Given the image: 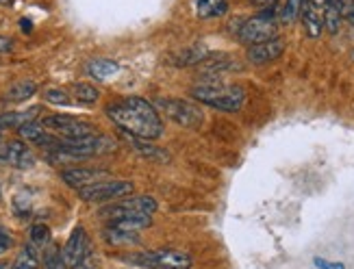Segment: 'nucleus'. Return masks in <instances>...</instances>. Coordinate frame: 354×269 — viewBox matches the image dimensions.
I'll return each instance as SVG.
<instances>
[{
    "mask_svg": "<svg viewBox=\"0 0 354 269\" xmlns=\"http://www.w3.org/2000/svg\"><path fill=\"white\" fill-rule=\"evenodd\" d=\"M324 13H326V0H304L300 20L304 26V33L309 37H319L324 30Z\"/></svg>",
    "mask_w": 354,
    "mask_h": 269,
    "instance_id": "obj_10",
    "label": "nucleus"
},
{
    "mask_svg": "<svg viewBox=\"0 0 354 269\" xmlns=\"http://www.w3.org/2000/svg\"><path fill=\"white\" fill-rule=\"evenodd\" d=\"M20 24H22V30H30V22H26V20H22Z\"/></svg>",
    "mask_w": 354,
    "mask_h": 269,
    "instance_id": "obj_35",
    "label": "nucleus"
},
{
    "mask_svg": "<svg viewBox=\"0 0 354 269\" xmlns=\"http://www.w3.org/2000/svg\"><path fill=\"white\" fill-rule=\"evenodd\" d=\"M281 0H248V5L257 7L259 11H276Z\"/></svg>",
    "mask_w": 354,
    "mask_h": 269,
    "instance_id": "obj_29",
    "label": "nucleus"
},
{
    "mask_svg": "<svg viewBox=\"0 0 354 269\" xmlns=\"http://www.w3.org/2000/svg\"><path fill=\"white\" fill-rule=\"evenodd\" d=\"M228 11V0H196V15L203 20L220 18Z\"/></svg>",
    "mask_w": 354,
    "mask_h": 269,
    "instance_id": "obj_16",
    "label": "nucleus"
},
{
    "mask_svg": "<svg viewBox=\"0 0 354 269\" xmlns=\"http://www.w3.org/2000/svg\"><path fill=\"white\" fill-rule=\"evenodd\" d=\"M44 98H46V102H50V104H64V106L70 104V98H68V93L64 89H46Z\"/></svg>",
    "mask_w": 354,
    "mask_h": 269,
    "instance_id": "obj_28",
    "label": "nucleus"
},
{
    "mask_svg": "<svg viewBox=\"0 0 354 269\" xmlns=\"http://www.w3.org/2000/svg\"><path fill=\"white\" fill-rule=\"evenodd\" d=\"M72 93H74V98L79 100V102H85V104H91V102H96L98 100V89L94 85H89V83H74L72 85Z\"/></svg>",
    "mask_w": 354,
    "mask_h": 269,
    "instance_id": "obj_22",
    "label": "nucleus"
},
{
    "mask_svg": "<svg viewBox=\"0 0 354 269\" xmlns=\"http://www.w3.org/2000/svg\"><path fill=\"white\" fill-rule=\"evenodd\" d=\"M133 189L135 187L131 180H102V183L81 189L79 196L85 202H111V200H122L131 196Z\"/></svg>",
    "mask_w": 354,
    "mask_h": 269,
    "instance_id": "obj_8",
    "label": "nucleus"
},
{
    "mask_svg": "<svg viewBox=\"0 0 354 269\" xmlns=\"http://www.w3.org/2000/svg\"><path fill=\"white\" fill-rule=\"evenodd\" d=\"M120 66L111 59H94L87 63V74L96 81H109L113 74H118Z\"/></svg>",
    "mask_w": 354,
    "mask_h": 269,
    "instance_id": "obj_15",
    "label": "nucleus"
},
{
    "mask_svg": "<svg viewBox=\"0 0 354 269\" xmlns=\"http://www.w3.org/2000/svg\"><path fill=\"white\" fill-rule=\"evenodd\" d=\"M144 269H192V257L180 250H152L127 259Z\"/></svg>",
    "mask_w": 354,
    "mask_h": 269,
    "instance_id": "obj_5",
    "label": "nucleus"
},
{
    "mask_svg": "<svg viewBox=\"0 0 354 269\" xmlns=\"http://www.w3.org/2000/svg\"><path fill=\"white\" fill-rule=\"evenodd\" d=\"M152 224V215H131V217H122L111 221L113 228L120 230H129V232H140L144 228H148Z\"/></svg>",
    "mask_w": 354,
    "mask_h": 269,
    "instance_id": "obj_18",
    "label": "nucleus"
},
{
    "mask_svg": "<svg viewBox=\"0 0 354 269\" xmlns=\"http://www.w3.org/2000/svg\"><path fill=\"white\" fill-rule=\"evenodd\" d=\"M189 96L196 102H203L207 106L226 111V113H235V111H239L243 100H245V93H243L241 87L226 85V83H220V81H203V83H198V85L192 87Z\"/></svg>",
    "mask_w": 354,
    "mask_h": 269,
    "instance_id": "obj_2",
    "label": "nucleus"
},
{
    "mask_svg": "<svg viewBox=\"0 0 354 269\" xmlns=\"http://www.w3.org/2000/svg\"><path fill=\"white\" fill-rule=\"evenodd\" d=\"M283 53H285V39L274 37L263 44L250 46L248 53H245V59H248L252 66H268V63L276 61Z\"/></svg>",
    "mask_w": 354,
    "mask_h": 269,
    "instance_id": "obj_12",
    "label": "nucleus"
},
{
    "mask_svg": "<svg viewBox=\"0 0 354 269\" xmlns=\"http://www.w3.org/2000/svg\"><path fill=\"white\" fill-rule=\"evenodd\" d=\"M74 269H96V265L91 263V257H89V259H85L83 263H79V265H76Z\"/></svg>",
    "mask_w": 354,
    "mask_h": 269,
    "instance_id": "obj_33",
    "label": "nucleus"
},
{
    "mask_svg": "<svg viewBox=\"0 0 354 269\" xmlns=\"http://www.w3.org/2000/svg\"><path fill=\"white\" fill-rule=\"evenodd\" d=\"M9 269H39V259H37V252L33 245H24L22 252L15 257L13 265Z\"/></svg>",
    "mask_w": 354,
    "mask_h": 269,
    "instance_id": "obj_20",
    "label": "nucleus"
},
{
    "mask_svg": "<svg viewBox=\"0 0 354 269\" xmlns=\"http://www.w3.org/2000/svg\"><path fill=\"white\" fill-rule=\"evenodd\" d=\"M302 5H304V0H287L285 3V9H283V20L285 22H294L300 18V13H302Z\"/></svg>",
    "mask_w": 354,
    "mask_h": 269,
    "instance_id": "obj_27",
    "label": "nucleus"
},
{
    "mask_svg": "<svg viewBox=\"0 0 354 269\" xmlns=\"http://www.w3.org/2000/svg\"><path fill=\"white\" fill-rule=\"evenodd\" d=\"M18 135L24 139V141H33V144L37 146V141L46 135V126L41 124V122H28V124H24V126H20L18 129Z\"/></svg>",
    "mask_w": 354,
    "mask_h": 269,
    "instance_id": "obj_23",
    "label": "nucleus"
},
{
    "mask_svg": "<svg viewBox=\"0 0 354 269\" xmlns=\"http://www.w3.org/2000/svg\"><path fill=\"white\" fill-rule=\"evenodd\" d=\"M7 163L18 169H30L35 165V156L28 150L24 141H9L7 144Z\"/></svg>",
    "mask_w": 354,
    "mask_h": 269,
    "instance_id": "obj_14",
    "label": "nucleus"
},
{
    "mask_svg": "<svg viewBox=\"0 0 354 269\" xmlns=\"http://www.w3.org/2000/svg\"><path fill=\"white\" fill-rule=\"evenodd\" d=\"M276 11H259L257 15L245 20L239 30H237V39L241 44H245L250 48V46H257V44H263L268 39H274L279 37L276 35Z\"/></svg>",
    "mask_w": 354,
    "mask_h": 269,
    "instance_id": "obj_4",
    "label": "nucleus"
},
{
    "mask_svg": "<svg viewBox=\"0 0 354 269\" xmlns=\"http://www.w3.org/2000/svg\"><path fill=\"white\" fill-rule=\"evenodd\" d=\"M207 59V50L200 48V46H192V48L183 50L178 57H176V66H200Z\"/></svg>",
    "mask_w": 354,
    "mask_h": 269,
    "instance_id": "obj_21",
    "label": "nucleus"
},
{
    "mask_svg": "<svg viewBox=\"0 0 354 269\" xmlns=\"http://www.w3.org/2000/svg\"><path fill=\"white\" fill-rule=\"evenodd\" d=\"M48 241H50V230H48V226L35 224L33 228H30V245H33V248H44Z\"/></svg>",
    "mask_w": 354,
    "mask_h": 269,
    "instance_id": "obj_26",
    "label": "nucleus"
},
{
    "mask_svg": "<svg viewBox=\"0 0 354 269\" xmlns=\"http://www.w3.org/2000/svg\"><path fill=\"white\" fill-rule=\"evenodd\" d=\"M157 109H161V113H165L170 120H174L183 129L198 131L205 124V113L198 104L183 100V98H159L155 102Z\"/></svg>",
    "mask_w": 354,
    "mask_h": 269,
    "instance_id": "obj_3",
    "label": "nucleus"
},
{
    "mask_svg": "<svg viewBox=\"0 0 354 269\" xmlns=\"http://www.w3.org/2000/svg\"><path fill=\"white\" fill-rule=\"evenodd\" d=\"M352 3H354V0H352Z\"/></svg>",
    "mask_w": 354,
    "mask_h": 269,
    "instance_id": "obj_38",
    "label": "nucleus"
},
{
    "mask_svg": "<svg viewBox=\"0 0 354 269\" xmlns=\"http://www.w3.org/2000/svg\"><path fill=\"white\" fill-rule=\"evenodd\" d=\"M0 269H9V265L5 261H0Z\"/></svg>",
    "mask_w": 354,
    "mask_h": 269,
    "instance_id": "obj_36",
    "label": "nucleus"
},
{
    "mask_svg": "<svg viewBox=\"0 0 354 269\" xmlns=\"http://www.w3.org/2000/svg\"><path fill=\"white\" fill-rule=\"evenodd\" d=\"M41 124L46 126V129H50L57 135H61L64 139H79V137L96 135V126L91 122H85V120L74 118V115H66V113L48 115V118L41 120Z\"/></svg>",
    "mask_w": 354,
    "mask_h": 269,
    "instance_id": "obj_7",
    "label": "nucleus"
},
{
    "mask_svg": "<svg viewBox=\"0 0 354 269\" xmlns=\"http://www.w3.org/2000/svg\"><path fill=\"white\" fill-rule=\"evenodd\" d=\"M13 245V236L11 232L5 228V226H0V254H5V252Z\"/></svg>",
    "mask_w": 354,
    "mask_h": 269,
    "instance_id": "obj_30",
    "label": "nucleus"
},
{
    "mask_svg": "<svg viewBox=\"0 0 354 269\" xmlns=\"http://www.w3.org/2000/svg\"><path fill=\"white\" fill-rule=\"evenodd\" d=\"M13 50V41L9 37H0V53H11Z\"/></svg>",
    "mask_w": 354,
    "mask_h": 269,
    "instance_id": "obj_32",
    "label": "nucleus"
},
{
    "mask_svg": "<svg viewBox=\"0 0 354 269\" xmlns=\"http://www.w3.org/2000/svg\"><path fill=\"white\" fill-rule=\"evenodd\" d=\"M157 211V200L150 196H127L118 200L111 207H106L100 211V217L115 221L122 217H131V215H155Z\"/></svg>",
    "mask_w": 354,
    "mask_h": 269,
    "instance_id": "obj_6",
    "label": "nucleus"
},
{
    "mask_svg": "<svg viewBox=\"0 0 354 269\" xmlns=\"http://www.w3.org/2000/svg\"><path fill=\"white\" fill-rule=\"evenodd\" d=\"M122 135H124V139L129 141L131 150H135L140 156H144V159L155 161V163H167V161H170V154H167L165 150H161L159 146H155L152 141L133 137V135H127V133H122Z\"/></svg>",
    "mask_w": 354,
    "mask_h": 269,
    "instance_id": "obj_13",
    "label": "nucleus"
},
{
    "mask_svg": "<svg viewBox=\"0 0 354 269\" xmlns=\"http://www.w3.org/2000/svg\"><path fill=\"white\" fill-rule=\"evenodd\" d=\"M44 269H68L64 257H61V252L57 248H48L44 252Z\"/></svg>",
    "mask_w": 354,
    "mask_h": 269,
    "instance_id": "obj_25",
    "label": "nucleus"
},
{
    "mask_svg": "<svg viewBox=\"0 0 354 269\" xmlns=\"http://www.w3.org/2000/svg\"><path fill=\"white\" fill-rule=\"evenodd\" d=\"M61 180H64L68 187H74V189H85V187H91L96 183H102V180H109V174L104 169H89V167H72V169H64L61 171Z\"/></svg>",
    "mask_w": 354,
    "mask_h": 269,
    "instance_id": "obj_11",
    "label": "nucleus"
},
{
    "mask_svg": "<svg viewBox=\"0 0 354 269\" xmlns=\"http://www.w3.org/2000/svg\"><path fill=\"white\" fill-rule=\"evenodd\" d=\"M315 265L322 267V269H344L342 263H326V261H322V259H315Z\"/></svg>",
    "mask_w": 354,
    "mask_h": 269,
    "instance_id": "obj_31",
    "label": "nucleus"
},
{
    "mask_svg": "<svg viewBox=\"0 0 354 269\" xmlns=\"http://www.w3.org/2000/svg\"><path fill=\"white\" fill-rule=\"evenodd\" d=\"M104 239L109 241L111 245H133V243H140V236L137 232H129V230H120L109 226L104 230Z\"/></svg>",
    "mask_w": 354,
    "mask_h": 269,
    "instance_id": "obj_19",
    "label": "nucleus"
},
{
    "mask_svg": "<svg viewBox=\"0 0 354 269\" xmlns=\"http://www.w3.org/2000/svg\"><path fill=\"white\" fill-rule=\"evenodd\" d=\"M61 257H64V263L68 265V269H74L79 263H83L85 259L91 257L89 239H87V232H85L83 226H76L72 230L64 250H61Z\"/></svg>",
    "mask_w": 354,
    "mask_h": 269,
    "instance_id": "obj_9",
    "label": "nucleus"
},
{
    "mask_svg": "<svg viewBox=\"0 0 354 269\" xmlns=\"http://www.w3.org/2000/svg\"><path fill=\"white\" fill-rule=\"evenodd\" d=\"M35 91H37V85L33 81H28V78H24V81H18V83H13L7 93H5V100L7 102H24L28 100L30 96H35Z\"/></svg>",
    "mask_w": 354,
    "mask_h": 269,
    "instance_id": "obj_17",
    "label": "nucleus"
},
{
    "mask_svg": "<svg viewBox=\"0 0 354 269\" xmlns=\"http://www.w3.org/2000/svg\"><path fill=\"white\" fill-rule=\"evenodd\" d=\"M0 163H7V146H0Z\"/></svg>",
    "mask_w": 354,
    "mask_h": 269,
    "instance_id": "obj_34",
    "label": "nucleus"
},
{
    "mask_svg": "<svg viewBox=\"0 0 354 269\" xmlns=\"http://www.w3.org/2000/svg\"><path fill=\"white\" fill-rule=\"evenodd\" d=\"M342 20H344V13L339 9H335L333 5H326V13H324V28L328 33H337L342 26Z\"/></svg>",
    "mask_w": 354,
    "mask_h": 269,
    "instance_id": "obj_24",
    "label": "nucleus"
},
{
    "mask_svg": "<svg viewBox=\"0 0 354 269\" xmlns=\"http://www.w3.org/2000/svg\"><path fill=\"white\" fill-rule=\"evenodd\" d=\"M104 113L127 135L148 141H155L163 135V120L157 106L142 96H127L111 102L104 109Z\"/></svg>",
    "mask_w": 354,
    "mask_h": 269,
    "instance_id": "obj_1",
    "label": "nucleus"
},
{
    "mask_svg": "<svg viewBox=\"0 0 354 269\" xmlns=\"http://www.w3.org/2000/svg\"><path fill=\"white\" fill-rule=\"evenodd\" d=\"M352 59H354V53H352Z\"/></svg>",
    "mask_w": 354,
    "mask_h": 269,
    "instance_id": "obj_37",
    "label": "nucleus"
}]
</instances>
